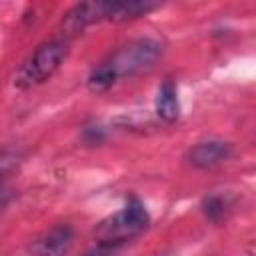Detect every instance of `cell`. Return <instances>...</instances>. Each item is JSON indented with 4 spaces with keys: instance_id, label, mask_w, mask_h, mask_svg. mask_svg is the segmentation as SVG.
<instances>
[{
    "instance_id": "cell-1",
    "label": "cell",
    "mask_w": 256,
    "mask_h": 256,
    "mask_svg": "<svg viewBox=\"0 0 256 256\" xmlns=\"http://www.w3.org/2000/svg\"><path fill=\"white\" fill-rule=\"evenodd\" d=\"M162 52H164V46L158 40H152V38L134 40L118 48L116 52H112L98 66H94L92 72L88 74L86 86L94 94L106 92L116 82L150 70L162 58Z\"/></svg>"
},
{
    "instance_id": "cell-2",
    "label": "cell",
    "mask_w": 256,
    "mask_h": 256,
    "mask_svg": "<svg viewBox=\"0 0 256 256\" xmlns=\"http://www.w3.org/2000/svg\"><path fill=\"white\" fill-rule=\"evenodd\" d=\"M68 56V44L62 40H50L40 44L18 68L14 76V86L20 90H30L48 82L64 64Z\"/></svg>"
},
{
    "instance_id": "cell-3",
    "label": "cell",
    "mask_w": 256,
    "mask_h": 256,
    "mask_svg": "<svg viewBox=\"0 0 256 256\" xmlns=\"http://www.w3.org/2000/svg\"><path fill=\"white\" fill-rule=\"evenodd\" d=\"M150 224V214L146 206L138 198H128L122 210H118L114 216L104 220L98 226V240L114 242L124 246L128 240L142 234Z\"/></svg>"
},
{
    "instance_id": "cell-4",
    "label": "cell",
    "mask_w": 256,
    "mask_h": 256,
    "mask_svg": "<svg viewBox=\"0 0 256 256\" xmlns=\"http://www.w3.org/2000/svg\"><path fill=\"white\" fill-rule=\"evenodd\" d=\"M74 246V230L68 224H56L36 236L28 248L30 256H66Z\"/></svg>"
},
{
    "instance_id": "cell-5",
    "label": "cell",
    "mask_w": 256,
    "mask_h": 256,
    "mask_svg": "<svg viewBox=\"0 0 256 256\" xmlns=\"http://www.w3.org/2000/svg\"><path fill=\"white\" fill-rule=\"evenodd\" d=\"M160 4L150 0H108V2H96V18L98 22H126L140 16H146L148 12L156 10Z\"/></svg>"
},
{
    "instance_id": "cell-6",
    "label": "cell",
    "mask_w": 256,
    "mask_h": 256,
    "mask_svg": "<svg viewBox=\"0 0 256 256\" xmlns=\"http://www.w3.org/2000/svg\"><path fill=\"white\" fill-rule=\"evenodd\" d=\"M234 154V148L230 142L226 140H204L194 144L188 154L186 160L190 162V166L198 168V170H210L216 168L224 162H228Z\"/></svg>"
},
{
    "instance_id": "cell-7",
    "label": "cell",
    "mask_w": 256,
    "mask_h": 256,
    "mask_svg": "<svg viewBox=\"0 0 256 256\" xmlns=\"http://www.w3.org/2000/svg\"><path fill=\"white\" fill-rule=\"evenodd\" d=\"M156 114L166 124L178 120V116H180L178 90H176V84L170 78H166L158 86V92H156Z\"/></svg>"
},
{
    "instance_id": "cell-8",
    "label": "cell",
    "mask_w": 256,
    "mask_h": 256,
    "mask_svg": "<svg viewBox=\"0 0 256 256\" xmlns=\"http://www.w3.org/2000/svg\"><path fill=\"white\" fill-rule=\"evenodd\" d=\"M200 208H202L206 220H210V222H220V220L228 214V210H230V200H228L226 194H218V192H216V194L204 196Z\"/></svg>"
},
{
    "instance_id": "cell-9",
    "label": "cell",
    "mask_w": 256,
    "mask_h": 256,
    "mask_svg": "<svg viewBox=\"0 0 256 256\" xmlns=\"http://www.w3.org/2000/svg\"><path fill=\"white\" fill-rule=\"evenodd\" d=\"M120 244H114V242H104V240H98L96 246H92L90 250H86L82 256H116L120 252Z\"/></svg>"
},
{
    "instance_id": "cell-10",
    "label": "cell",
    "mask_w": 256,
    "mask_h": 256,
    "mask_svg": "<svg viewBox=\"0 0 256 256\" xmlns=\"http://www.w3.org/2000/svg\"><path fill=\"white\" fill-rule=\"evenodd\" d=\"M82 138H84L86 144H100V142L106 138V134H104L102 126H88V128L84 130Z\"/></svg>"
},
{
    "instance_id": "cell-11",
    "label": "cell",
    "mask_w": 256,
    "mask_h": 256,
    "mask_svg": "<svg viewBox=\"0 0 256 256\" xmlns=\"http://www.w3.org/2000/svg\"><path fill=\"white\" fill-rule=\"evenodd\" d=\"M10 196H12V194H10V190L6 188V184L0 182V212H2V210L6 208V204L10 202Z\"/></svg>"
},
{
    "instance_id": "cell-12",
    "label": "cell",
    "mask_w": 256,
    "mask_h": 256,
    "mask_svg": "<svg viewBox=\"0 0 256 256\" xmlns=\"http://www.w3.org/2000/svg\"><path fill=\"white\" fill-rule=\"evenodd\" d=\"M162 256H170V254H162Z\"/></svg>"
}]
</instances>
